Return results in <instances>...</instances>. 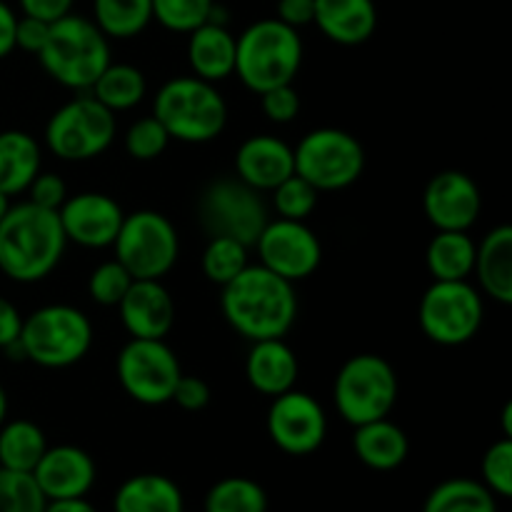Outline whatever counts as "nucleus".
Segmentation results:
<instances>
[{
	"label": "nucleus",
	"mask_w": 512,
	"mask_h": 512,
	"mask_svg": "<svg viewBox=\"0 0 512 512\" xmlns=\"http://www.w3.org/2000/svg\"><path fill=\"white\" fill-rule=\"evenodd\" d=\"M30 195V203L45 210H60V205L68 200V185L60 175L55 173H38L30 188L25 190Z\"/></svg>",
	"instance_id": "79ce46f5"
},
{
	"label": "nucleus",
	"mask_w": 512,
	"mask_h": 512,
	"mask_svg": "<svg viewBox=\"0 0 512 512\" xmlns=\"http://www.w3.org/2000/svg\"><path fill=\"white\" fill-rule=\"evenodd\" d=\"M38 483L45 500H68V498H88L93 490L98 470L90 453H85L78 445H55L43 453L35 470L30 473Z\"/></svg>",
	"instance_id": "a211bd4d"
},
{
	"label": "nucleus",
	"mask_w": 512,
	"mask_h": 512,
	"mask_svg": "<svg viewBox=\"0 0 512 512\" xmlns=\"http://www.w3.org/2000/svg\"><path fill=\"white\" fill-rule=\"evenodd\" d=\"M115 370L125 395L148 408L170 403L175 385L183 375L178 355L165 340L143 338H130L123 345Z\"/></svg>",
	"instance_id": "ddd939ff"
},
{
	"label": "nucleus",
	"mask_w": 512,
	"mask_h": 512,
	"mask_svg": "<svg viewBox=\"0 0 512 512\" xmlns=\"http://www.w3.org/2000/svg\"><path fill=\"white\" fill-rule=\"evenodd\" d=\"M293 173V148L275 135H250L235 153V178L258 193H270Z\"/></svg>",
	"instance_id": "aec40b11"
},
{
	"label": "nucleus",
	"mask_w": 512,
	"mask_h": 512,
	"mask_svg": "<svg viewBox=\"0 0 512 512\" xmlns=\"http://www.w3.org/2000/svg\"><path fill=\"white\" fill-rule=\"evenodd\" d=\"M45 505L33 475L0 468V512H45Z\"/></svg>",
	"instance_id": "f704fd0d"
},
{
	"label": "nucleus",
	"mask_w": 512,
	"mask_h": 512,
	"mask_svg": "<svg viewBox=\"0 0 512 512\" xmlns=\"http://www.w3.org/2000/svg\"><path fill=\"white\" fill-rule=\"evenodd\" d=\"M333 400L340 418L353 428L388 418L398 403L395 368L380 355H353L335 375Z\"/></svg>",
	"instance_id": "0eeeda50"
},
{
	"label": "nucleus",
	"mask_w": 512,
	"mask_h": 512,
	"mask_svg": "<svg viewBox=\"0 0 512 512\" xmlns=\"http://www.w3.org/2000/svg\"><path fill=\"white\" fill-rule=\"evenodd\" d=\"M298 355L285 338L255 340L245 358V378L260 395H283L298 383Z\"/></svg>",
	"instance_id": "412c9836"
},
{
	"label": "nucleus",
	"mask_w": 512,
	"mask_h": 512,
	"mask_svg": "<svg viewBox=\"0 0 512 512\" xmlns=\"http://www.w3.org/2000/svg\"><path fill=\"white\" fill-rule=\"evenodd\" d=\"M145 93H148V80L143 70L128 63H110L90 88V95L113 113H123L140 105Z\"/></svg>",
	"instance_id": "c85d7f7f"
},
{
	"label": "nucleus",
	"mask_w": 512,
	"mask_h": 512,
	"mask_svg": "<svg viewBox=\"0 0 512 512\" xmlns=\"http://www.w3.org/2000/svg\"><path fill=\"white\" fill-rule=\"evenodd\" d=\"M10 195H5V193H0V220L5 218V215H8V210H10Z\"/></svg>",
	"instance_id": "603ef678"
},
{
	"label": "nucleus",
	"mask_w": 512,
	"mask_h": 512,
	"mask_svg": "<svg viewBox=\"0 0 512 512\" xmlns=\"http://www.w3.org/2000/svg\"><path fill=\"white\" fill-rule=\"evenodd\" d=\"M73 3L75 0H18L23 15L40 18L45 23H55V20L73 13Z\"/></svg>",
	"instance_id": "a18cd8bd"
},
{
	"label": "nucleus",
	"mask_w": 512,
	"mask_h": 512,
	"mask_svg": "<svg viewBox=\"0 0 512 512\" xmlns=\"http://www.w3.org/2000/svg\"><path fill=\"white\" fill-rule=\"evenodd\" d=\"M58 218L68 243L100 250L113 248L125 213L110 195L88 190V193L68 195V200L60 205Z\"/></svg>",
	"instance_id": "dca6fc26"
},
{
	"label": "nucleus",
	"mask_w": 512,
	"mask_h": 512,
	"mask_svg": "<svg viewBox=\"0 0 512 512\" xmlns=\"http://www.w3.org/2000/svg\"><path fill=\"white\" fill-rule=\"evenodd\" d=\"M113 250L115 260L135 280H163L178 263L180 238L163 213L135 210L123 218Z\"/></svg>",
	"instance_id": "9d476101"
},
{
	"label": "nucleus",
	"mask_w": 512,
	"mask_h": 512,
	"mask_svg": "<svg viewBox=\"0 0 512 512\" xmlns=\"http://www.w3.org/2000/svg\"><path fill=\"white\" fill-rule=\"evenodd\" d=\"M118 123L113 110L105 108L93 95H78L60 105L45 125V145L50 153L68 163H85L113 145Z\"/></svg>",
	"instance_id": "6e6552de"
},
{
	"label": "nucleus",
	"mask_w": 512,
	"mask_h": 512,
	"mask_svg": "<svg viewBox=\"0 0 512 512\" xmlns=\"http://www.w3.org/2000/svg\"><path fill=\"white\" fill-rule=\"evenodd\" d=\"M198 218L210 238L225 235L245 245H255L270 220L263 195L240 178L213 180L198 200Z\"/></svg>",
	"instance_id": "f8f14e48"
},
{
	"label": "nucleus",
	"mask_w": 512,
	"mask_h": 512,
	"mask_svg": "<svg viewBox=\"0 0 512 512\" xmlns=\"http://www.w3.org/2000/svg\"><path fill=\"white\" fill-rule=\"evenodd\" d=\"M270 193H273L275 213L285 220H308L318 205V190L298 173L288 175Z\"/></svg>",
	"instance_id": "e433bc0d"
},
{
	"label": "nucleus",
	"mask_w": 512,
	"mask_h": 512,
	"mask_svg": "<svg viewBox=\"0 0 512 512\" xmlns=\"http://www.w3.org/2000/svg\"><path fill=\"white\" fill-rule=\"evenodd\" d=\"M205 512H268V495L255 480L233 475L208 490Z\"/></svg>",
	"instance_id": "473e14b6"
},
{
	"label": "nucleus",
	"mask_w": 512,
	"mask_h": 512,
	"mask_svg": "<svg viewBox=\"0 0 512 512\" xmlns=\"http://www.w3.org/2000/svg\"><path fill=\"white\" fill-rule=\"evenodd\" d=\"M295 173L318 193L345 190L363 175L365 150L353 133L340 128H315L293 148Z\"/></svg>",
	"instance_id": "1a4fd4ad"
},
{
	"label": "nucleus",
	"mask_w": 512,
	"mask_h": 512,
	"mask_svg": "<svg viewBox=\"0 0 512 512\" xmlns=\"http://www.w3.org/2000/svg\"><path fill=\"white\" fill-rule=\"evenodd\" d=\"M480 290L498 303H512V228L498 225L478 243L475 268Z\"/></svg>",
	"instance_id": "b1692460"
},
{
	"label": "nucleus",
	"mask_w": 512,
	"mask_h": 512,
	"mask_svg": "<svg viewBox=\"0 0 512 512\" xmlns=\"http://www.w3.org/2000/svg\"><path fill=\"white\" fill-rule=\"evenodd\" d=\"M5 418H8V395H5L3 385H0V425L5 423Z\"/></svg>",
	"instance_id": "3c124183"
},
{
	"label": "nucleus",
	"mask_w": 512,
	"mask_h": 512,
	"mask_svg": "<svg viewBox=\"0 0 512 512\" xmlns=\"http://www.w3.org/2000/svg\"><path fill=\"white\" fill-rule=\"evenodd\" d=\"M15 25H18V15L5 0H0V60H5L15 50Z\"/></svg>",
	"instance_id": "09e8293b"
},
{
	"label": "nucleus",
	"mask_w": 512,
	"mask_h": 512,
	"mask_svg": "<svg viewBox=\"0 0 512 512\" xmlns=\"http://www.w3.org/2000/svg\"><path fill=\"white\" fill-rule=\"evenodd\" d=\"M153 115L168 130L170 140L203 145L218 138L228 125V103L215 83L198 75H180L160 85Z\"/></svg>",
	"instance_id": "20e7f679"
},
{
	"label": "nucleus",
	"mask_w": 512,
	"mask_h": 512,
	"mask_svg": "<svg viewBox=\"0 0 512 512\" xmlns=\"http://www.w3.org/2000/svg\"><path fill=\"white\" fill-rule=\"evenodd\" d=\"M353 450L360 463L368 465L370 470L388 473V470L400 468L408 460L410 443L400 425H395L388 418H380L373 423L355 425Z\"/></svg>",
	"instance_id": "393cba45"
},
{
	"label": "nucleus",
	"mask_w": 512,
	"mask_h": 512,
	"mask_svg": "<svg viewBox=\"0 0 512 512\" xmlns=\"http://www.w3.org/2000/svg\"><path fill=\"white\" fill-rule=\"evenodd\" d=\"M483 210L478 183L463 170L433 175L423 193V213L435 230H470Z\"/></svg>",
	"instance_id": "f3484780"
},
{
	"label": "nucleus",
	"mask_w": 512,
	"mask_h": 512,
	"mask_svg": "<svg viewBox=\"0 0 512 512\" xmlns=\"http://www.w3.org/2000/svg\"><path fill=\"white\" fill-rule=\"evenodd\" d=\"M250 245L240 243L235 238H225V235H213L203 250V275L215 285H228L230 280L238 278L245 268L250 265L248 260Z\"/></svg>",
	"instance_id": "72a5a7b5"
},
{
	"label": "nucleus",
	"mask_w": 512,
	"mask_h": 512,
	"mask_svg": "<svg viewBox=\"0 0 512 512\" xmlns=\"http://www.w3.org/2000/svg\"><path fill=\"white\" fill-rule=\"evenodd\" d=\"M45 73L70 90H90L108 68L110 40L85 15L68 13L50 23V35L38 55Z\"/></svg>",
	"instance_id": "39448f33"
},
{
	"label": "nucleus",
	"mask_w": 512,
	"mask_h": 512,
	"mask_svg": "<svg viewBox=\"0 0 512 512\" xmlns=\"http://www.w3.org/2000/svg\"><path fill=\"white\" fill-rule=\"evenodd\" d=\"M260 108L270 123L288 125L300 115V95L293 88V83L278 85V88L260 93Z\"/></svg>",
	"instance_id": "a19ab883"
},
{
	"label": "nucleus",
	"mask_w": 512,
	"mask_h": 512,
	"mask_svg": "<svg viewBox=\"0 0 512 512\" xmlns=\"http://www.w3.org/2000/svg\"><path fill=\"white\" fill-rule=\"evenodd\" d=\"M173 403L178 408L188 410V413H198V410L208 408L210 403V385L198 375H180L178 385L173 390Z\"/></svg>",
	"instance_id": "37998d69"
},
{
	"label": "nucleus",
	"mask_w": 512,
	"mask_h": 512,
	"mask_svg": "<svg viewBox=\"0 0 512 512\" xmlns=\"http://www.w3.org/2000/svg\"><path fill=\"white\" fill-rule=\"evenodd\" d=\"M58 210L28 203L10 205L0 220V273L15 283H38L60 265L65 253Z\"/></svg>",
	"instance_id": "f03ea898"
},
{
	"label": "nucleus",
	"mask_w": 512,
	"mask_h": 512,
	"mask_svg": "<svg viewBox=\"0 0 512 512\" xmlns=\"http://www.w3.org/2000/svg\"><path fill=\"white\" fill-rule=\"evenodd\" d=\"M188 35V63L193 75L208 83H220L235 73V35L228 25L208 20Z\"/></svg>",
	"instance_id": "5701e85b"
},
{
	"label": "nucleus",
	"mask_w": 512,
	"mask_h": 512,
	"mask_svg": "<svg viewBox=\"0 0 512 512\" xmlns=\"http://www.w3.org/2000/svg\"><path fill=\"white\" fill-rule=\"evenodd\" d=\"M315 0H278V20L290 28H305L313 23Z\"/></svg>",
	"instance_id": "49530a36"
},
{
	"label": "nucleus",
	"mask_w": 512,
	"mask_h": 512,
	"mask_svg": "<svg viewBox=\"0 0 512 512\" xmlns=\"http://www.w3.org/2000/svg\"><path fill=\"white\" fill-rule=\"evenodd\" d=\"M483 480L480 483L495 495V498H510L512 495V438H503L490 445L480 463Z\"/></svg>",
	"instance_id": "ea45409f"
},
{
	"label": "nucleus",
	"mask_w": 512,
	"mask_h": 512,
	"mask_svg": "<svg viewBox=\"0 0 512 512\" xmlns=\"http://www.w3.org/2000/svg\"><path fill=\"white\" fill-rule=\"evenodd\" d=\"M220 310L230 328L250 343L285 338L298 318V295L293 283L258 263L223 285Z\"/></svg>",
	"instance_id": "f257e3e1"
},
{
	"label": "nucleus",
	"mask_w": 512,
	"mask_h": 512,
	"mask_svg": "<svg viewBox=\"0 0 512 512\" xmlns=\"http://www.w3.org/2000/svg\"><path fill=\"white\" fill-rule=\"evenodd\" d=\"M20 328H23V315H20V310L8 298L0 295V350L8 348L10 343H15L20 338Z\"/></svg>",
	"instance_id": "de8ad7c7"
},
{
	"label": "nucleus",
	"mask_w": 512,
	"mask_h": 512,
	"mask_svg": "<svg viewBox=\"0 0 512 512\" xmlns=\"http://www.w3.org/2000/svg\"><path fill=\"white\" fill-rule=\"evenodd\" d=\"M43 150L40 143L25 130H3L0 133V193L20 195L30 188L40 173Z\"/></svg>",
	"instance_id": "a878e982"
},
{
	"label": "nucleus",
	"mask_w": 512,
	"mask_h": 512,
	"mask_svg": "<svg viewBox=\"0 0 512 512\" xmlns=\"http://www.w3.org/2000/svg\"><path fill=\"white\" fill-rule=\"evenodd\" d=\"M153 20H158L170 33H185L208 23L215 0H150Z\"/></svg>",
	"instance_id": "c9c22d12"
},
{
	"label": "nucleus",
	"mask_w": 512,
	"mask_h": 512,
	"mask_svg": "<svg viewBox=\"0 0 512 512\" xmlns=\"http://www.w3.org/2000/svg\"><path fill=\"white\" fill-rule=\"evenodd\" d=\"M45 512H98L88 503V498H68V500H48Z\"/></svg>",
	"instance_id": "8fccbe9b"
},
{
	"label": "nucleus",
	"mask_w": 512,
	"mask_h": 512,
	"mask_svg": "<svg viewBox=\"0 0 512 512\" xmlns=\"http://www.w3.org/2000/svg\"><path fill=\"white\" fill-rule=\"evenodd\" d=\"M303 65L300 33L278 18L255 20L235 35V73L253 93L293 83Z\"/></svg>",
	"instance_id": "7ed1b4c3"
},
{
	"label": "nucleus",
	"mask_w": 512,
	"mask_h": 512,
	"mask_svg": "<svg viewBox=\"0 0 512 512\" xmlns=\"http://www.w3.org/2000/svg\"><path fill=\"white\" fill-rule=\"evenodd\" d=\"M93 23L108 40L138 38L153 23L150 0H93Z\"/></svg>",
	"instance_id": "c756f323"
},
{
	"label": "nucleus",
	"mask_w": 512,
	"mask_h": 512,
	"mask_svg": "<svg viewBox=\"0 0 512 512\" xmlns=\"http://www.w3.org/2000/svg\"><path fill=\"white\" fill-rule=\"evenodd\" d=\"M18 340L30 363L50 370L70 368L93 348V323L73 305H45L23 318Z\"/></svg>",
	"instance_id": "423d86ee"
},
{
	"label": "nucleus",
	"mask_w": 512,
	"mask_h": 512,
	"mask_svg": "<svg viewBox=\"0 0 512 512\" xmlns=\"http://www.w3.org/2000/svg\"><path fill=\"white\" fill-rule=\"evenodd\" d=\"M485 303L468 280H433L420 298V330L433 343L458 348L480 333Z\"/></svg>",
	"instance_id": "9b49d317"
},
{
	"label": "nucleus",
	"mask_w": 512,
	"mask_h": 512,
	"mask_svg": "<svg viewBox=\"0 0 512 512\" xmlns=\"http://www.w3.org/2000/svg\"><path fill=\"white\" fill-rule=\"evenodd\" d=\"M130 338L165 340L175 325V303L160 280H133L118 303Z\"/></svg>",
	"instance_id": "6ab92c4d"
},
{
	"label": "nucleus",
	"mask_w": 512,
	"mask_h": 512,
	"mask_svg": "<svg viewBox=\"0 0 512 512\" xmlns=\"http://www.w3.org/2000/svg\"><path fill=\"white\" fill-rule=\"evenodd\" d=\"M50 35V23L40 18H30V15H23L18 18V25H15V50H23V53L40 55V50L45 48Z\"/></svg>",
	"instance_id": "c03bdc74"
},
{
	"label": "nucleus",
	"mask_w": 512,
	"mask_h": 512,
	"mask_svg": "<svg viewBox=\"0 0 512 512\" xmlns=\"http://www.w3.org/2000/svg\"><path fill=\"white\" fill-rule=\"evenodd\" d=\"M45 450V433L30 420H10L0 425V468L33 473Z\"/></svg>",
	"instance_id": "7c9ffc66"
},
{
	"label": "nucleus",
	"mask_w": 512,
	"mask_h": 512,
	"mask_svg": "<svg viewBox=\"0 0 512 512\" xmlns=\"http://www.w3.org/2000/svg\"><path fill=\"white\" fill-rule=\"evenodd\" d=\"M183 512H185V510H183Z\"/></svg>",
	"instance_id": "864d4df0"
},
{
	"label": "nucleus",
	"mask_w": 512,
	"mask_h": 512,
	"mask_svg": "<svg viewBox=\"0 0 512 512\" xmlns=\"http://www.w3.org/2000/svg\"><path fill=\"white\" fill-rule=\"evenodd\" d=\"M253 248L258 250L263 268L293 285L310 278L323 263V245L305 220H268Z\"/></svg>",
	"instance_id": "4468645a"
},
{
	"label": "nucleus",
	"mask_w": 512,
	"mask_h": 512,
	"mask_svg": "<svg viewBox=\"0 0 512 512\" xmlns=\"http://www.w3.org/2000/svg\"><path fill=\"white\" fill-rule=\"evenodd\" d=\"M268 435L283 453L303 458L313 455L328 435V415L323 405L303 390H288L270 398Z\"/></svg>",
	"instance_id": "2eb2a0df"
},
{
	"label": "nucleus",
	"mask_w": 512,
	"mask_h": 512,
	"mask_svg": "<svg viewBox=\"0 0 512 512\" xmlns=\"http://www.w3.org/2000/svg\"><path fill=\"white\" fill-rule=\"evenodd\" d=\"M115 512H183V493L160 473H140L125 480L113 498Z\"/></svg>",
	"instance_id": "bb28decb"
},
{
	"label": "nucleus",
	"mask_w": 512,
	"mask_h": 512,
	"mask_svg": "<svg viewBox=\"0 0 512 512\" xmlns=\"http://www.w3.org/2000/svg\"><path fill=\"white\" fill-rule=\"evenodd\" d=\"M313 23L328 40L353 48L375 35L378 8L375 0H315Z\"/></svg>",
	"instance_id": "4be33fe9"
},
{
	"label": "nucleus",
	"mask_w": 512,
	"mask_h": 512,
	"mask_svg": "<svg viewBox=\"0 0 512 512\" xmlns=\"http://www.w3.org/2000/svg\"><path fill=\"white\" fill-rule=\"evenodd\" d=\"M475 250L478 243L468 230H438L425 250L433 280H468L475 268Z\"/></svg>",
	"instance_id": "cd10ccee"
},
{
	"label": "nucleus",
	"mask_w": 512,
	"mask_h": 512,
	"mask_svg": "<svg viewBox=\"0 0 512 512\" xmlns=\"http://www.w3.org/2000/svg\"><path fill=\"white\" fill-rule=\"evenodd\" d=\"M133 280H135L133 275H130L118 260H105V263H100L98 268L90 273L88 293L98 305H105V308H118V303L123 300V295L128 293Z\"/></svg>",
	"instance_id": "58836bf2"
},
{
	"label": "nucleus",
	"mask_w": 512,
	"mask_h": 512,
	"mask_svg": "<svg viewBox=\"0 0 512 512\" xmlns=\"http://www.w3.org/2000/svg\"><path fill=\"white\" fill-rule=\"evenodd\" d=\"M125 153L133 160L148 163V160L160 158L168 150L170 135L168 130L160 125L155 115H145V118L135 120L128 130H125Z\"/></svg>",
	"instance_id": "4c0bfd02"
},
{
	"label": "nucleus",
	"mask_w": 512,
	"mask_h": 512,
	"mask_svg": "<svg viewBox=\"0 0 512 512\" xmlns=\"http://www.w3.org/2000/svg\"><path fill=\"white\" fill-rule=\"evenodd\" d=\"M423 512H498V500L480 480L453 478L430 490Z\"/></svg>",
	"instance_id": "2f4dec72"
}]
</instances>
